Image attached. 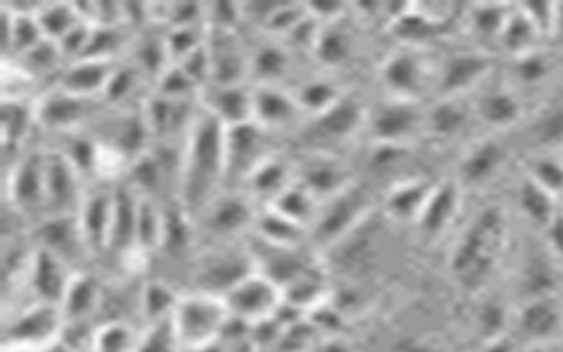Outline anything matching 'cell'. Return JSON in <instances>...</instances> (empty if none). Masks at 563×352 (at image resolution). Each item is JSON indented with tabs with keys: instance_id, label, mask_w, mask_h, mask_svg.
<instances>
[{
	"instance_id": "f5cc1de1",
	"label": "cell",
	"mask_w": 563,
	"mask_h": 352,
	"mask_svg": "<svg viewBox=\"0 0 563 352\" xmlns=\"http://www.w3.org/2000/svg\"><path fill=\"white\" fill-rule=\"evenodd\" d=\"M562 157H563V155H562Z\"/></svg>"
},
{
	"instance_id": "7a4b0ae2",
	"label": "cell",
	"mask_w": 563,
	"mask_h": 352,
	"mask_svg": "<svg viewBox=\"0 0 563 352\" xmlns=\"http://www.w3.org/2000/svg\"><path fill=\"white\" fill-rule=\"evenodd\" d=\"M507 217L500 207H486L457 237L451 270L466 289H481L492 278L506 251Z\"/></svg>"
},
{
	"instance_id": "681fc988",
	"label": "cell",
	"mask_w": 563,
	"mask_h": 352,
	"mask_svg": "<svg viewBox=\"0 0 563 352\" xmlns=\"http://www.w3.org/2000/svg\"><path fill=\"white\" fill-rule=\"evenodd\" d=\"M393 352H433V349L428 348L422 342H401L396 345L395 351Z\"/></svg>"
},
{
	"instance_id": "7c38bea8",
	"label": "cell",
	"mask_w": 563,
	"mask_h": 352,
	"mask_svg": "<svg viewBox=\"0 0 563 352\" xmlns=\"http://www.w3.org/2000/svg\"><path fill=\"white\" fill-rule=\"evenodd\" d=\"M31 234L35 245L57 255L73 272H78L93 257L85 242L78 216L43 217L32 226Z\"/></svg>"
},
{
	"instance_id": "6da1fadb",
	"label": "cell",
	"mask_w": 563,
	"mask_h": 352,
	"mask_svg": "<svg viewBox=\"0 0 563 352\" xmlns=\"http://www.w3.org/2000/svg\"><path fill=\"white\" fill-rule=\"evenodd\" d=\"M225 189V125L199 105L184 141L178 202L196 220Z\"/></svg>"
},
{
	"instance_id": "277c9868",
	"label": "cell",
	"mask_w": 563,
	"mask_h": 352,
	"mask_svg": "<svg viewBox=\"0 0 563 352\" xmlns=\"http://www.w3.org/2000/svg\"><path fill=\"white\" fill-rule=\"evenodd\" d=\"M257 213L260 208L242 189H224L194 220L196 237L205 240V246L238 242L246 231H254Z\"/></svg>"
},
{
	"instance_id": "816d5d0a",
	"label": "cell",
	"mask_w": 563,
	"mask_h": 352,
	"mask_svg": "<svg viewBox=\"0 0 563 352\" xmlns=\"http://www.w3.org/2000/svg\"><path fill=\"white\" fill-rule=\"evenodd\" d=\"M562 208H563V199H562Z\"/></svg>"
},
{
	"instance_id": "d6986e66",
	"label": "cell",
	"mask_w": 563,
	"mask_h": 352,
	"mask_svg": "<svg viewBox=\"0 0 563 352\" xmlns=\"http://www.w3.org/2000/svg\"><path fill=\"white\" fill-rule=\"evenodd\" d=\"M137 207L140 194L128 182L114 185L113 219L104 255L120 261H129L132 255H143L136 246Z\"/></svg>"
},
{
	"instance_id": "8d00e7d4",
	"label": "cell",
	"mask_w": 563,
	"mask_h": 352,
	"mask_svg": "<svg viewBox=\"0 0 563 352\" xmlns=\"http://www.w3.org/2000/svg\"><path fill=\"white\" fill-rule=\"evenodd\" d=\"M512 9L506 4H472L465 14L472 34L500 43Z\"/></svg>"
},
{
	"instance_id": "74e56055",
	"label": "cell",
	"mask_w": 563,
	"mask_h": 352,
	"mask_svg": "<svg viewBox=\"0 0 563 352\" xmlns=\"http://www.w3.org/2000/svg\"><path fill=\"white\" fill-rule=\"evenodd\" d=\"M180 296L164 282L152 280L141 286L140 314L148 324L169 319Z\"/></svg>"
},
{
	"instance_id": "b9f144b4",
	"label": "cell",
	"mask_w": 563,
	"mask_h": 352,
	"mask_svg": "<svg viewBox=\"0 0 563 352\" xmlns=\"http://www.w3.org/2000/svg\"><path fill=\"white\" fill-rule=\"evenodd\" d=\"M343 96L345 94L339 87H334V84L324 81V79L308 81L299 88L298 94H295L296 101L301 106L303 113L312 114V117L330 110L331 106L339 102Z\"/></svg>"
},
{
	"instance_id": "1f68e13d",
	"label": "cell",
	"mask_w": 563,
	"mask_h": 352,
	"mask_svg": "<svg viewBox=\"0 0 563 352\" xmlns=\"http://www.w3.org/2000/svg\"><path fill=\"white\" fill-rule=\"evenodd\" d=\"M516 201H518V210L521 211V216L533 228L541 229L542 233L562 210V201L554 198L553 194L542 189L541 185L530 180L525 173L523 178L519 180L518 190H516Z\"/></svg>"
},
{
	"instance_id": "2e32d148",
	"label": "cell",
	"mask_w": 563,
	"mask_h": 352,
	"mask_svg": "<svg viewBox=\"0 0 563 352\" xmlns=\"http://www.w3.org/2000/svg\"><path fill=\"white\" fill-rule=\"evenodd\" d=\"M229 312L240 317L249 324L264 321L277 314L284 301L280 287L269 278L255 272L251 277L240 282L224 298Z\"/></svg>"
},
{
	"instance_id": "5b68a950",
	"label": "cell",
	"mask_w": 563,
	"mask_h": 352,
	"mask_svg": "<svg viewBox=\"0 0 563 352\" xmlns=\"http://www.w3.org/2000/svg\"><path fill=\"white\" fill-rule=\"evenodd\" d=\"M224 298L194 290L180 296L172 321L180 349H198L220 342V333L229 319Z\"/></svg>"
},
{
	"instance_id": "7402d4cb",
	"label": "cell",
	"mask_w": 563,
	"mask_h": 352,
	"mask_svg": "<svg viewBox=\"0 0 563 352\" xmlns=\"http://www.w3.org/2000/svg\"><path fill=\"white\" fill-rule=\"evenodd\" d=\"M75 273L78 272H73L64 261L58 260L57 255L35 245L29 278H26V289L34 295V301L60 307Z\"/></svg>"
},
{
	"instance_id": "f546056e",
	"label": "cell",
	"mask_w": 563,
	"mask_h": 352,
	"mask_svg": "<svg viewBox=\"0 0 563 352\" xmlns=\"http://www.w3.org/2000/svg\"><path fill=\"white\" fill-rule=\"evenodd\" d=\"M122 62V61H119ZM119 62L81 58L70 62L58 78L57 87L84 97H101Z\"/></svg>"
},
{
	"instance_id": "ee69618b",
	"label": "cell",
	"mask_w": 563,
	"mask_h": 352,
	"mask_svg": "<svg viewBox=\"0 0 563 352\" xmlns=\"http://www.w3.org/2000/svg\"><path fill=\"white\" fill-rule=\"evenodd\" d=\"M333 26H322L321 35L317 40L316 50L317 57L321 58L328 66H339L342 62L347 61L351 55L352 43L351 37L343 31H339L334 26V22H331Z\"/></svg>"
},
{
	"instance_id": "ba28073f",
	"label": "cell",
	"mask_w": 563,
	"mask_h": 352,
	"mask_svg": "<svg viewBox=\"0 0 563 352\" xmlns=\"http://www.w3.org/2000/svg\"><path fill=\"white\" fill-rule=\"evenodd\" d=\"M369 208L368 193L357 184L349 185L347 189L321 202L316 222L310 228V237L319 245H336L363 226Z\"/></svg>"
},
{
	"instance_id": "8992f818",
	"label": "cell",
	"mask_w": 563,
	"mask_h": 352,
	"mask_svg": "<svg viewBox=\"0 0 563 352\" xmlns=\"http://www.w3.org/2000/svg\"><path fill=\"white\" fill-rule=\"evenodd\" d=\"M44 146H29L5 164V207L34 226L44 217Z\"/></svg>"
},
{
	"instance_id": "7dc6e473",
	"label": "cell",
	"mask_w": 563,
	"mask_h": 352,
	"mask_svg": "<svg viewBox=\"0 0 563 352\" xmlns=\"http://www.w3.org/2000/svg\"><path fill=\"white\" fill-rule=\"evenodd\" d=\"M481 352H518L516 351L515 340H510L507 334L498 337V339L488 340L484 342L483 351Z\"/></svg>"
},
{
	"instance_id": "5bb4252c",
	"label": "cell",
	"mask_w": 563,
	"mask_h": 352,
	"mask_svg": "<svg viewBox=\"0 0 563 352\" xmlns=\"http://www.w3.org/2000/svg\"><path fill=\"white\" fill-rule=\"evenodd\" d=\"M374 143L410 145L413 138L424 134V110L419 102L393 99L380 106L366 120Z\"/></svg>"
},
{
	"instance_id": "30bf717a",
	"label": "cell",
	"mask_w": 563,
	"mask_h": 352,
	"mask_svg": "<svg viewBox=\"0 0 563 352\" xmlns=\"http://www.w3.org/2000/svg\"><path fill=\"white\" fill-rule=\"evenodd\" d=\"M44 150V217L78 216L87 182L57 148Z\"/></svg>"
},
{
	"instance_id": "603a6c76",
	"label": "cell",
	"mask_w": 563,
	"mask_h": 352,
	"mask_svg": "<svg viewBox=\"0 0 563 352\" xmlns=\"http://www.w3.org/2000/svg\"><path fill=\"white\" fill-rule=\"evenodd\" d=\"M462 194L463 187L457 184L456 178L437 182L427 205L416 220L422 237L437 240L453 228L462 211Z\"/></svg>"
},
{
	"instance_id": "484cf974",
	"label": "cell",
	"mask_w": 563,
	"mask_h": 352,
	"mask_svg": "<svg viewBox=\"0 0 563 352\" xmlns=\"http://www.w3.org/2000/svg\"><path fill=\"white\" fill-rule=\"evenodd\" d=\"M295 182L296 166L275 154L243 182L242 190L257 207H272Z\"/></svg>"
},
{
	"instance_id": "60d3db41",
	"label": "cell",
	"mask_w": 563,
	"mask_h": 352,
	"mask_svg": "<svg viewBox=\"0 0 563 352\" xmlns=\"http://www.w3.org/2000/svg\"><path fill=\"white\" fill-rule=\"evenodd\" d=\"M289 69V53L282 46L266 44L261 46L251 58V73L260 79L257 85H277Z\"/></svg>"
},
{
	"instance_id": "8fae6325",
	"label": "cell",
	"mask_w": 563,
	"mask_h": 352,
	"mask_svg": "<svg viewBox=\"0 0 563 352\" xmlns=\"http://www.w3.org/2000/svg\"><path fill=\"white\" fill-rule=\"evenodd\" d=\"M495 69L493 55L486 50H465L445 55L437 64L435 94L440 97H465L488 84Z\"/></svg>"
},
{
	"instance_id": "bcb514c9",
	"label": "cell",
	"mask_w": 563,
	"mask_h": 352,
	"mask_svg": "<svg viewBox=\"0 0 563 352\" xmlns=\"http://www.w3.org/2000/svg\"><path fill=\"white\" fill-rule=\"evenodd\" d=\"M544 237L550 254L553 255L554 260L563 263V208L559 216L554 217L553 222L545 228Z\"/></svg>"
},
{
	"instance_id": "f907efd6",
	"label": "cell",
	"mask_w": 563,
	"mask_h": 352,
	"mask_svg": "<svg viewBox=\"0 0 563 352\" xmlns=\"http://www.w3.org/2000/svg\"><path fill=\"white\" fill-rule=\"evenodd\" d=\"M185 352H228L225 351V345L222 342L210 343V345H205V348L198 349H187Z\"/></svg>"
},
{
	"instance_id": "4fadbf2b",
	"label": "cell",
	"mask_w": 563,
	"mask_h": 352,
	"mask_svg": "<svg viewBox=\"0 0 563 352\" xmlns=\"http://www.w3.org/2000/svg\"><path fill=\"white\" fill-rule=\"evenodd\" d=\"M437 64H431L421 53L400 52L387 58L383 67V81L393 99L421 101L428 90L435 92Z\"/></svg>"
},
{
	"instance_id": "ac0fdd59",
	"label": "cell",
	"mask_w": 563,
	"mask_h": 352,
	"mask_svg": "<svg viewBox=\"0 0 563 352\" xmlns=\"http://www.w3.org/2000/svg\"><path fill=\"white\" fill-rule=\"evenodd\" d=\"M516 331L530 345L562 339L563 301L559 296L528 299L515 316Z\"/></svg>"
},
{
	"instance_id": "9c48e42d",
	"label": "cell",
	"mask_w": 563,
	"mask_h": 352,
	"mask_svg": "<svg viewBox=\"0 0 563 352\" xmlns=\"http://www.w3.org/2000/svg\"><path fill=\"white\" fill-rule=\"evenodd\" d=\"M277 154L272 145V132L260 123L249 122L225 128V189L243 185L252 173Z\"/></svg>"
},
{
	"instance_id": "4316f807",
	"label": "cell",
	"mask_w": 563,
	"mask_h": 352,
	"mask_svg": "<svg viewBox=\"0 0 563 352\" xmlns=\"http://www.w3.org/2000/svg\"><path fill=\"white\" fill-rule=\"evenodd\" d=\"M303 114L295 94L282 90L277 85H255L254 122L266 131L277 132L298 122Z\"/></svg>"
},
{
	"instance_id": "7bdbcfd3",
	"label": "cell",
	"mask_w": 563,
	"mask_h": 352,
	"mask_svg": "<svg viewBox=\"0 0 563 352\" xmlns=\"http://www.w3.org/2000/svg\"><path fill=\"white\" fill-rule=\"evenodd\" d=\"M137 340L140 337L129 322H102L97 328L93 352H134Z\"/></svg>"
},
{
	"instance_id": "f35d334b",
	"label": "cell",
	"mask_w": 563,
	"mask_h": 352,
	"mask_svg": "<svg viewBox=\"0 0 563 352\" xmlns=\"http://www.w3.org/2000/svg\"><path fill=\"white\" fill-rule=\"evenodd\" d=\"M525 175L541 185L542 189L563 199V157L553 154H533L528 158Z\"/></svg>"
},
{
	"instance_id": "f6af8a7d",
	"label": "cell",
	"mask_w": 563,
	"mask_h": 352,
	"mask_svg": "<svg viewBox=\"0 0 563 352\" xmlns=\"http://www.w3.org/2000/svg\"><path fill=\"white\" fill-rule=\"evenodd\" d=\"M178 349L180 343L176 339L175 328L169 317L155 324H148V328L140 334L134 352H178Z\"/></svg>"
},
{
	"instance_id": "4dcf8cb0",
	"label": "cell",
	"mask_w": 563,
	"mask_h": 352,
	"mask_svg": "<svg viewBox=\"0 0 563 352\" xmlns=\"http://www.w3.org/2000/svg\"><path fill=\"white\" fill-rule=\"evenodd\" d=\"M102 295H104V289H102L101 280H97L92 273H75L60 304L64 322L87 321L90 317L99 314Z\"/></svg>"
},
{
	"instance_id": "d590c367",
	"label": "cell",
	"mask_w": 563,
	"mask_h": 352,
	"mask_svg": "<svg viewBox=\"0 0 563 352\" xmlns=\"http://www.w3.org/2000/svg\"><path fill=\"white\" fill-rule=\"evenodd\" d=\"M530 136L536 141V154H553V150L563 152V102L542 108L530 123Z\"/></svg>"
},
{
	"instance_id": "9a60e30c",
	"label": "cell",
	"mask_w": 563,
	"mask_h": 352,
	"mask_svg": "<svg viewBox=\"0 0 563 352\" xmlns=\"http://www.w3.org/2000/svg\"><path fill=\"white\" fill-rule=\"evenodd\" d=\"M117 184L102 180L88 184L84 201L78 210L79 226H81L85 242L93 257L104 255L106 249H108L111 219H113L114 185Z\"/></svg>"
},
{
	"instance_id": "83f0119b",
	"label": "cell",
	"mask_w": 563,
	"mask_h": 352,
	"mask_svg": "<svg viewBox=\"0 0 563 352\" xmlns=\"http://www.w3.org/2000/svg\"><path fill=\"white\" fill-rule=\"evenodd\" d=\"M472 120L474 110L465 97H440L424 111V134L437 141H451L462 136Z\"/></svg>"
},
{
	"instance_id": "cb8c5ba5",
	"label": "cell",
	"mask_w": 563,
	"mask_h": 352,
	"mask_svg": "<svg viewBox=\"0 0 563 352\" xmlns=\"http://www.w3.org/2000/svg\"><path fill=\"white\" fill-rule=\"evenodd\" d=\"M199 105L225 128L254 122V87L245 84L208 85L199 92Z\"/></svg>"
},
{
	"instance_id": "c3c4849f",
	"label": "cell",
	"mask_w": 563,
	"mask_h": 352,
	"mask_svg": "<svg viewBox=\"0 0 563 352\" xmlns=\"http://www.w3.org/2000/svg\"><path fill=\"white\" fill-rule=\"evenodd\" d=\"M527 352H563V339L530 345V348L527 349Z\"/></svg>"
},
{
	"instance_id": "e575fe53",
	"label": "cell",
	"mask_w": 563,
	"mask_h": 352,
	"mask_svg": "<svg viewBox=\"0 0 563 352\" xmlns=\"http://www.w3.org/2000/svg\"><path fill=\"white\" fill-rule=\"evenodd\" d=\"M272 208L310 231L313 222H316L319 208H321V201L307 187L296 180L286 193L282 194L277 201L273 202Z\"/></svg>"
},
{
	"instance_id": "836d02e7",
	"label": "cell",
	"mask_w": 563,
	"mask_h": 352,
	"mask_svg": "<svg viewBox=\"0 0 563 352\" xmlns=\"http://www.w3.org/2000/svg\"><path fill=\"white\" fill-rule=\"evenodd\" d=\"M163 202L140 196V207H137L136 246L141 254L148 257V255L158 251V246H161V238H163Z\"/></svg>"
},
{
	"instance_id": "f1b7e54d",
	"label": "cell",
	"mask_w": 563,
	"mask_h": 352,
	"mask_svg": "<svg viewBox=\"0 0 563 352\" xmlns=\"http://www.w3.org/2000/svg\"><path fill=\"white\" fill-rule=\"evenodd\" d=\"M368 114L361 102L354 97L343 96L339 102H334L330 110L313 117L317 136L328 143H343L351 140L357 131L366 125Z\"/></svg>"
},
{
	"instance_id": "ab89813d",
	"label": "cell",
	"mask_w": 563,
	"mask_h": 352,
	"mask_svg": "<svg viewBox=\"0 0 563 352\" xmlns=\"http://www.w3.org/2000/svg\"><path fill=\"white\" fill-rule=\"evenodd\" d=\"M40 22L46 40L57 43L67 32L73 31L78 23H81L75 4H64V2H44L40 13L35 14Z\"/></svg>"
},
{
	"instance_id": "3957f363",
	"label": "cell",
	"mask_w": 563,
	"mask_h": 352,
	"mask_svg": "<svg viewBox=\"0 0 563 352\" xmlns=\"http://www.w3.org/2000/svg\"><path fill=\"white\" fill-rule=\"evenodd\" d=\"M255 272L257 266L249 243L205 246L194 264V290L225 298L240 282Z\"/></svg>"
},
{
	"instance_id": "ffe728a7",
	"label": "cell",
	"mask_w": 563,
	"mask_h": 352,
	"mask_svg": "<svg viewBox=\"0 0 563 352\" xmlns=\"http://www.w3.org/2000/svg\"><path fill=\"white\" fill-rule=\"evenodd\" d=\"M509 152L497 138L484 136L475 140L457 164V184L463 189H474L492 184L506 167Z\"/></svg>"
},
{
	"instance_id": "d4e9b609",
	"label": "cell",
	"mask_w": 563,
	"mask_h": 352,
	"mask_svg": "<svg viewBox=\"0 0 563 352\" xmlns=\"http://www.w3.org/2000/svg\"><path fill=\"white\" fill-rule=\"evenodd\" d=\"M296 180L321 202L354 184L349 167L340 158L325 152L313 154L301 166L296 167Z\"/></svg>"
},
{
	"instance_id": "d6a6232c",
	"label": "cell",
	"mask_w": 563,
	"mask_h": 352,
	"mask_svg": "<svg viewBox=\"0 0 563 352\" xmlns=\"http://www.w3.org/2000/svg\"><path fill=\"white\" fill-rule=\"evenodd\" d=\"M433 187L435 182L422 180V178H410L393 185L386 198L387 216L401 222L405 220L416 224Z\"/></svg>"
},
{
	"instance_id": "44dd1931",
	"label": "cell",
	"mask_w": 563,
	"mask_h": 352,
	"mask_svg": "<svg viewBox=\"0 0 563 352\" xmlns=\"http://www.w3.org/2000/svg\"><path fill=\"white\" fill-rule=\"evenodd\" d=\"M472 110L477 122L495 132L515 128L525 119L523 99L509 84L481 87L479 96L472 102Z\"/></svg>"
},
{
	"instance_id": "52a82bcc",
	"label": "cell",
	"mask_w": 563,
	"mask_h": 352,
	"mask_svg": "<svg viewBox=\"0 0 563 352\" xmlns=\"http://www.w3.org/2000/svg\"><path fill=\"white\" fill-rule=\"evenodd\" d=\"M106 110L108 106L101 97L76 96L57 85L46 88L35 101L37 123L43 131L52 132L53 136L85 131Z\"/></svg>"
},
{
	"instance_id": "e0dca14e",
	"label": "cell",
	"mask_w": 563,
	"mask_h": 352,
	"mask_svg": "<svg viewBox=\"0 0 563 352\" xmlns=\"http://www.w3.org/2000/svg\"><path fill=\"white\" fill-rule=\"evenodd\" d=\"M62 328L64 316L58 305L32 301L5 324V342L49 345L57 342Z\"/></svg>"
}]
</instances>
